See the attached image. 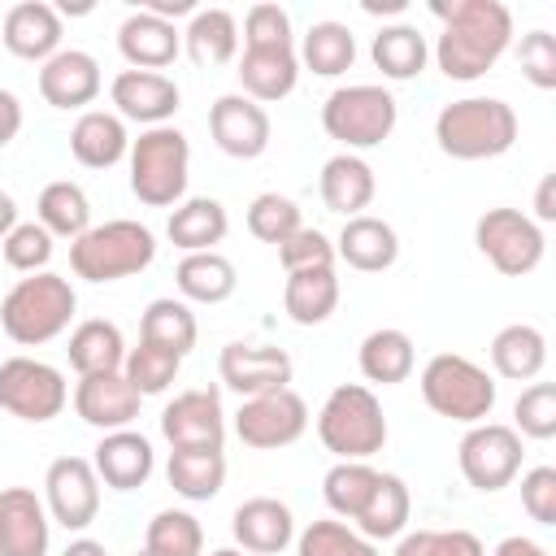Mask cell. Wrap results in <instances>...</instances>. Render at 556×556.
Instances as JSON below:
<instances>
[{
    "mask_svg": "<svg viewBox=\"0 0 556 556\" xmlns=\"http://www.w3.org/2000/svg\"><path fill=\"white\" fill-rule=\"evenodd\" d=\"M43 508L65 530H87L100 513V478L87 456H56L43 473Z\"/></svg>",
    "mask_w": 556,
    "mask_h": 556,
    "instance_id": "4fadbf2b",
    "label": "cell"
},
{
    "mask_svg": "<svg viewBox=\"0 0 556 556\" xmlns=\"http://www.w3.org/2000/svg\"><path fill=\"white\" fill-rule=\"evenodd\" d=\"M161 434H165L169 452L222 447L226 443V413H222L217 387H195V391L174 395L165 404V413H161Z\"/></svg>",
    "mask_w": 556,
    "mask_h": 556,
    "instance_id": "5bb4252c",
    "label": "cell"
},
{
    "mask_svg": "<svg viewBox=\"0 0 556 556\" xmlns=\"http://www.w3.org/2000/svg\"><path fill=\"white\" fill-rule=\"evenodd\" d=\"M91 469L104 486L113 491H135L152 478L156 469V452H152V439L139 434V430H109L100 443H96V456H91Z\"/></svg>",
    "mask_w": 556,
    "mask_h": 556,
    "instance_id": "ffe728a7",
    "label": "cell"
},
{
    "mask_svg": "<svg viewBox=\"0 0 556 556\" xmlns=\"http://www.w3.org/2000/svg\"><path fill=\"white\" fill-rule=\"evenodd\" d=\"M70 152L87 169H113L130 152L126 122L117 113H109V109H87L70 130Z\"/></svg>",
    "mask_w": 556,
    "mask_h": 556,
    "instance_id": "4316f807",
    "label": "cell"
},
{
    "mask_svg": "<svg viewBox=\"0 0 556 556\" xmlns=\"http://www.w3.org/2000/svg\"><path fill=\"white\" fill-rule=\"evenodd\" d=\"M430 9L443 22L434 61L452 83L482 78L513 48V13L500 0H452V4H430Z\"/></svg>",
    "mask_w": 556,
    "mask_h": 556,
    "instance_id": "6da1fadb",
    "label": "cell"
},
{
    "mask_svg": "<svg viewBox=\"0 0 556 556\" xmlns=\"http://www.w3.org/2000/svg\"><path fill=\"white\" fill-rule=\"evenodd\" d=\"M156 261V235L143 222L117 217L104 226H91L70 243V265L87 282H117Z\"/></svg>",
    "mask_w": 556,
    "mask_h": 556,
    "instance_id": "8992f818",
    "label": "cell"
},
{
    "mask_svg": "<svg viewBox=\"0 0 556 556\" xmlns=\"http://www.w3.org/2000/svg\"><path fill=\"white\" fill-rule=\"evenodd\" d=\"M139 404L143 395L126 382V374H91V378H78L74 387V413L96 426V430H126L135 417H139Z\"/></svg>",
    "mask_w": 556,
    "mask_h": 556,
    "instance_id": "d6986e66",
    "label": "cell"
},
{
    "mask_svg": "<svg viewBox=\"0 0 556 556\" xmlns=\"http://www.w3.org/2000/svg\"><path fill=\"white\" fill-rule=\"evenodd\" d=\"M182 48L200 70L226 65L239 52V26L226 9H195L187 30H182Z\"/></svg>",
    "mask_w": 556,
    "mask_h": 556,
    "instance_id": "d6a6232c",
    "label": "cell"
},
{
    "mask_svg": "<svg viewBox=\"0 0 556 556\" xmlns=\"http://www.w3.org/2000/svg\"><path fill=\"white\" fill-rule=\"evenodd\" d=\"M374 486H378V469H374L369 460H339V465H330L326 478H321L326 508H330L334 517H343V521H356V517H361V508L369 504Z\"/></svg>",
    "mask_w": 556,
    "mask_h": 556,
    "instance_id": "b9f144b4",
    "label": "cell"
},
{
    "mask_svg": "<svg viewBox=\"0 0 556 556\" xmlns=\"http://www.w3.org/2000/svg\"><path fill=\"white\" fill-rule=\"evenodd\" d=\"M334 256L348 261L361 274H382L400 256V235H395L391 222H382L374 213H361V217H348L343 222V230L334 239Z\"/></svg>",
    "mask_w": 556,
    "mask_h": 556,
    "instance_id": "d4e9b609",
    "label": "cell"
},
{
    "mask_svg": "<svg viewBox=\"0 0 556 556\" xmlns=\"http://www.w3.org/2000/svg\"><path fill=\"white\" fill-rule=\"evenodd\" d=\"M521 434L504 421H478L456 447V465L473 491H504L521 473Z\"/></svg>",
    "mask_w": 556,
    "mask_h": 556,
    "instance_id": "8fae6325",
    "label": "cell"
},
{
    "mask_svg": "<svg viewBox=\"0 0 556 556\" xmlns=\"http://www.w3.org/2000/svg\"><path fill=\"white\" fill-rule=\"evenodd\" d=\"M135 556H152V552H135Z\"/></svg>",
    "mask_w": 556,
    "mask_h": 556,
    "instance_id": "e7e4bbea",
    "label": "cell"
},
{
    "mask_svg": "<svg viewBox=\"0 0 556 556\" xmlns=\"http://www.w3.org/2000/svg\"><path fill=\"white\" fill-rule=\"evenodd\" d=\"M22 130V100L0 87V148H9Z\"/></svg>",
    "mask_w": 556,
    "mask_h": 556,
    "instance_id": "11a10c76",
    "label": "cell"
},
{
    "mask_svg": "<svg viewBox=\"0 0 556 556\" xmlns=\"http://www.w3.org/2000/svg\"><path fill=\"white\" fill-rule=\"evenodd\" d=\"M395 556H486L473 530H404Z\"/></svg>",
    "mask_w": 556,
    "mask_h": 556,
    "instance_id": "7dc6e473",
    "label": "cell"
},
{
    "mask_svg": "<svg viewBox=\"0 0 556 556\" xmlns=\"http://www.w3.org/2000/svg\"><path fill=\"white\" fill-rule=\"evenodd\" d=\"M521 508L539 526H556V469L552 465H534L521 473Z\"/></svg>",
    "mask_w": 556,
    "mask_h": 556,
    "instance_id": "db71d44e",
    "label": "cell"
},
{
    "mask_svg": "<svg viewBox=\"0 0 556 556\" xmlns=\"http://www.w3.org/2000/svg\"><path fill=\"white\" fill-rule=\"evenodd\" d=\"M374 191H378V178H374V169H369L365 156L339 152V156H330V161L321 165V204H326L330 213H339V217H361V213L369 208Z\"/></svg>",
    "mask_w": 556,
    "mask_h": 556,
    "instance_id": "83f0119b",
    "label": "cell"
},
{
    "mask_svg": "<svg viewBox=\"0 0 556 556\" xmlns=\"http://www.w3.org/2000/svg\"><path fill=\"white\" fill-rule=\"evenodd\" d=\"M295 556H378V547L343 521H308L295 534Z\"/></svg>",
    "mask_w": 556,
    "mask_h": 556,
    "instance_id": "f6af8a7d",
    "label": "cell"
},
{
    "mask_svg": "<svg viewBox=\"0 0 556 556\" xmlns=\"http://www.w3.org/2000/svg\"><path fill=\"white\" fill-rule=\"evenodd\" d=\"M491 365L508 382H530L547 365V339L530 321H513L491 339Z\"/></svg>",
    "mask_w": 556,
    "mask_h": 556,
    "instance_id": "4dcf8cb0",
    "label": "cell"
},
{
    "mask_svg": "<svg viewBox=\"0 0 556 556\" xmlns=\"http://www.w3.org/2000/svg\"><path fill=\"white\" fill-rule=\"evenodd\" d=\"M434 143L452 161H491L517 143V113L495 96H465L439 109Z\"/></svg>",
    "mask_w": 556,
    "mask_h": 556,
    "instance_id": "7a4b0ae2",
    "label": "cell"
},
{
    "mask_svg": "<svg viewBox=\"0 0 556 556\" xmlns=\"http://www.w3.org/2000/svg\"><path fill=\"white\" fill-rule=\"evenodd\" d=\"M513 430L526 439H552L556 434V387L552 382H530L517 404H513Z\"/></svg>",
    "mask_w": 556,
    "mask_h": 556,
    "instance_id": "681fc988",
    "label": "cell"
},
{
    "mask_svg": "<svg viewBox=\"0 0 556 556\" xmlns=\"http://www.w3.org/2000/svg\"><path fill=\"white\" fill-rule=\"evenodd\" d=\"M404 0H387V4H365V13H400Z\"/></svg>",
    "mask_w": 556,
    "mask_h": 556,
    "instance_id": "6125c7cd",
    "label": "cell"
},
{
    "mask_svg": "<svg viewBox=\"0 0 556 556\" xmlns=\"http://www.w3.org/2000/svg\"><path fill=\"white\" fill-rule=\"evenodd\" d=\"M35 213H39V226H43L52 239H70V243H74L78 235L91 230V200H87V191H83L78 182H70V178L48 182V187L39 191Z\"/></svg>",
    "mask_w": 556,
    "mask_h": 556,
    "instance_id": "74e56055",
    "label": "cell"
},
{
    "mask_svg": "<svg viewBox=\"0 0 556 556\" xmlns=\"http://www.w3.org/2000/svg\"><path fill=\"white\" fill-rule=\"evenodd\" d=\"M217 374L235 395L252 400V395L291 387L295 365L282 348H269V343H226L217 356Z\"/></svg>",
    "mask_w": 556,
    "mask_h": 556,
    "instance_id": "2e32d148",
    "label": "cell"
},
{
    "mask_svg": "<svg viewBox=\"0 0 556 556\" xmlns=\"http://www.w3.org/2000/svg\"><path fill=\"white\" fill-rule=\"evenodd\" d=\"M174 282H178L182 300H191V304H222L235 295L239 274L222 252H187L174 269Z\"/></svg>",
    "mask_w": 556,
    "mask_h": 556,
    "instance_id": "e575fe53",
    "label": "cell"
},
{
    "mask_svg": "<svg viewBox=\"0 0 556 556\" xmlns=\"http://www.w3.org/2000/svg\"><path fill=\"white\" fill-rule=\"evenodd\" d=\"M243 48H295L291 13L282 4H252L243 17Z\"/></svg>",
    "mask_w": 556,
    "mask_h": 556,
    "instance_id": "f907efd6",
    "label": "cell"
},
{
    "mask_svg": "<svg viewBox=\"0 0 556 556\" xmlns=\"http://www.w3.org/2000/svg\"><path fill=\"white\" fill-rule=\"evenodd\" d=\"M208 135H213V143H217L226 156H235V161H256V156L269 148L274 126H269L265 104L248 100L243 91H230V96H217V100H213V109H208Z\"/></svg>",
    "mask_w": 556,
    "mask_h": 556,
    "instance_id": "9a60e30c",
    "label": "cell"
},
{
    "mask_svg": "<svg viewBox=\"0 0 556 556\" xmlns=\"http://www.w3.org/2000/svg\"><path fill=\"white\" fill-rule=\"evenodd\" d=\"M52 517L30 486L0 491V556H48Z\"/></svg>",
    "mask_w": 556,
    "mask_h": 556,
    "instance_id": "ac0fdd59",
    "label": "cell"
},
{
    "mask_svg": "<svg viewBox=\"0 0 556 556\" xmlns=\"http://www.w3.org/2000/svg\"><path fill=\"white\" fill-rule=\"evenodd\" d=\"M552 191H556V174H547V178L539 182V195H534V217H539V222H552V217H556Z\"/></svg>",
    "mask_w": 556,
    "mask_h": 556,
    "instance_id": "6f0895ef",
    "label": "cell"
},
{
    "mask_svg": "<svg viewBox=\"0 0 556 556\" xmlns=\"http://www.w3.org/2000/svg\"><path fill=\"white\" fill-rule=\"evenodd\" d=\"M517 65H521V74H526L539 91H552V87H556V39H552L547 30L521 35V43H517Z\"/></svg>",
    "mask_w": 556,
    "mask_h": 556,
    "instance_id": "816d5d0a",
    "label": "cell"
},
{
    "mask_svg": "<svg viewBox=\"0 0 556 556\" xmlns=\"http://www.w3.org/2000/svg\"><path fill=\"white\" fill-rule=\"evenodd\" d=\"M70 365L78 369V378H91V374H117L122 361H126V339L113 321L104 317H87L74 326L70 334Z\"/></svg>",
    "mask_w": 556,
    "mask_h": 556,
    "instance_id": "1f68e13d",
    "label": "cell"
},
{
    "mask_svg": "<svg viewBox=\"0 0 556 556\" xmlns=\"http://www.w3.org/2000/svg\"><path fill=\"white\" fill-rule=\"evenodd\" d=\"M117 52L126 56L130 70H165L178 61L182 52V30L148 9H135L122 26H117Z\"/></svg>",
    "mask_w": 556,
    "mask_h": 556,
    "instance_id": "7402d4cb",
    "label": "cell"
},
{
    "mask_svg": "<svg viewBox=\"0 0 556 556\" xmlns=\"http://www.w3.org/2000/svg\"><path fill=\"white\" fill-rule=\"evenodd\" d=\"M70 404L65 374L35 356H9L0 361V408L17 421H52Z\"/></svg>",
    "mask_w": 556,
    "mask_h": 556,
    "instance_id": "30bf717a",
    "label": "cell"
},
{
    "mask_svg": "<svg viewBox=\"0 0 556 556\" xmlns=\"http://www.w3.org/2000/svg\"><path fill=\"white\" fill-rule=\"evenodd\" d=\"M0 39H4V48L13 56L43 65L48 56L61 52V13L52 4H43V0H22V4H13L4 13Z\"/></svg>",
    "mask_w": 556,
    "mask_h": 556,
    "instance_id": "cb8c5ba5",
    "label": "cell"
},
{
    "mask_svg": "<svg viewBox=\"0 0 556 556\" xmlns=\"http://www.w3.org/2000/svg\"><path fill=\"white\" fill-rule=\"evenodd\" d=\"M421 400L447 421L478 426L495 408V378L460 352H439L421 369Z\"/></svg>",
    "mask_w": 556,
    "mask_h": 556,
    "instance_id": "52a82bcc",
    "label": "cell"
},
{
    "mask_svg": "<svg viewBox=\"0 0 556 556\" xmlns=\"http://www.w3.org/2000/svg\"><path fill=\"white\" fill-rule=\"evenodd\" d=\"M282 308L295 326H321L334 308H339V278L334 265H317V269H291L287 287H282Z\"/></svg>",
    "mask_w": 556,
    "mask_h": 556,
    "instance_id": "f546056e",
    "label": "cell"
},
{
    "mask_svg": "<svg viewBox=\"0 0 556 556\" xmlns=\"http://www.w3.org/2000/svg\"><path fill=\"white\" fill-rule=\"evenodd\" d=\"M230 534L248 556H274L295 539V517L282 500L274 495H252L235 508L230 517Z\"/></svg>",
    "mask_w": 556,
    "mask_h": 556,
    "instance_id": "603a6c76",
    "label": "cell"
},
{
    "mask_svg": "<svg viewBox=\"0 0 556 556\" xmlns=\"http://www.w3.org/2000/svg\"><path fill=\"white\" fill-rule=\"evenodd\" d=\"M109 100L117 104L122 122H139V126H169V117L182 104L178 83L156 70H122L109 83Z\"/></svg>",
    "mask_w": 556,
    "mask_h": 556,
    "instance_id": "e0dca14e",
    "label": "cell"
},
{
    "mask_svg": "<svg viewBox=\"0 0 556 556\" xmlns=\"http://www.w3.org/2000/svg\"><path fill=\"white\" fill-rule=\"evenodd\" d=\"M165 478H169V486L182 500H213L222 491V482H226V456H222V447H182V452H169Z\"/></svg>",
    "mask_w": 556,
    "mask_h": 556,
    "instance_id": "f35d334b",
    "label": "cell"
},
{
    "mask_svg": "<svg viewBox=\"0 0 556 556\" xmlns=\"http://www.w3.org/2000/svg\"><path fill=\"white\" fill-rule=\"evenodd\" d=\"M369 56H374V65L382 70V78H391V83H408V78H417V74L426 70V61H430V43H426V35H421L417 26L395 22V26H382V30L374 35Z\"/></svg>",
    "mask_w": 556,
    "mask_h": 556,
    "instance_id": "836d02e7",
    "label": "cell"
},
{
    "mask_svg": "<svg viewBox=\"0 0 556 556\" xmlns=\"http://www.w3.org/2000/svg\"><path fill=\"white\" fill-rule=\"evenodd\" d=\"M295 56H300V65L313 70L317 78H339V74H348L352 61H356V39H352V30H348L343 22H313V26L304 30Z\"/></svg>",
    "mask_w": 556,
    "mask_h": 556,
    "instance_id": "ab89813d",
    "label": "cell"
},
{
    "mask_svg": "<svg viewBox=\"0 0 556 556\" xmlns=\"http://www.w3.org/2000/svg\"><path fill=\"white\" fill-rule=\"evenodd\" d=\"M304 430H308V404H304L291 387L252 395V400H243L239 413H235V434H239V443H248V447H256V452L287 447V443H295Z\"/></svg>",
    "mask_w": 556,
    "mask_h": 556,
    "instance_id": "7c38bea8",
    "label": "cell"
},
{
    "mask_svg": "<svg viewBox=\"0 0 556 556\" xmlns=\"http://www.w3.org/2000/svg\"><path fill=\"white\" fill-rule=\"evenodd\" d=\"M400 104L382 83H348L334 87L321 104V126L330 139L343 143V152H365L378 148L395 130Z\"/></svg>",
    "mask_w": 556,
    "mask_h": 556,
    "instance_id": "ba28073f",
    "label": "cell"
},
{
    "mask_svg": "<svg viewBox=\"0 0 556 556\" xmlns=\"http://www.w3.org/2000/svg\"><path fill=\"white\" fill-rule=\"evenodd\" d=\"M130 191L148 208L182 204L191 178V143L178 126H148L130 139Z\"/></svg>",
    "mask_w": 556,
    "mask_h": 556,
    "instance_id": "277c9868",
    "label": "cell"
},
{
    "mask_svg": "<svg viewBox=\"0 0 556 556\" xmlns=\"http://www.w3.org/2000/svg\"><path fill=\"white\" fill-rule=\"evenodd\" d=\"M195 313L187 308V300H174V295H161L143 308V321H139V339L143 343H156L174 356H187L195 348Z\"/></svg>",
    "mask_w": 556,
    "mask_h": 556,
    "instance_id": "60d3db41",
    "label": "cell"
},
{
    "mask_svg": "<svg viewBox=\"0 0 556 556\" xmlns=\"http://www.w3.org/2000/svg\"><path fill=\"white\" fill-rule=\"evenodd\" d=\"M278 261H282V269H287V274H291V269H317V265H334V243H330L321 230L300 226L291 239H282V243H278Z\"/></svg>",
    "mask_w": 556,
    "mask_h": 556,
    "instance_id": "f5cc1de1",
    "label": "cell"
},
{
    "mask_svg": "<svg viewBox=\"0 0 556 556\" xmlns=\"http://www.w3.org/2000/svg\"><path fill=\"white\" fill-rule=\"evenodd\" d=\"M208 556H248L243 547H217V552H208Z\"/></svg>",
    "mask_w": 556,
    "mask_h": 556,
    "instance_id": "be15d7a7",
    "label": "cell"
},
{
    "mask_svg": "<svg viewBox=\"0 0 556 556\" xmlns=\"http://www.w3.org/2000/svg\"><path fill=\"white\" fill-rule=\"evenodd\" d=\"M473 243L504 278H526L530 269H539V261L547 252L539 222L526 217L521 208H486L473 226Z\"/></svg>",
    "mask_w": 556,
    "mask_h": 556,
    "instance_id": "9c48e42d",
    "label": "cell"
},
{
    "mask_svg": "<svg viewBox=\"0 0 556 556\" xmlns=\"http://www.w3.org/2000/svg\"><path fill=\"white\" fill-rule=\"evenodd\" d=\"M143 552L152 556H200L204 552V530L191 513L182 508H161L152 521H148V534H143Z\"/></svg>",
    "mask_w": 556,
    "mask_h": 556,
    "instance_id": "7bdbcfd3",
    "label": "cell"
},
{
    "mask_svg": "<svg viewBox=\"0 0 556 556\" xmlns=\"http://www.w3.org/2000/svg\"><path fill=\"white\" fill-rule=\"evenodd\" d=\"M408 517H413V495H408L404 478L378 473V486L356 517V534H365L369 543L374 539H400L408 530Z\"/></svg>",
    "mask_w": 556,
    "mask_h": 556,
    "instance_id": "8d00e7d4",
    "label": "cell"
},
{
    "mask_svg": "<svg viewBox=\"0 0 556 556\" xmlns=\"http://www.w3.org/2000/svg\"><path fill=\"white\" fill-rule=\"evenodd\" d=\"M17 226V200L9 195V191H0V243H4V235Z\"/></svg>",
    "mask_w": 556,
    "mask_h": 556,
    "instance_id": "91938a15",
    "label": "cell"
},
{
    "mask_svg": "<svg viewBox=\"0 0 556 556\" xmlns=\"http://www.w3.org/2000/svg\"><path fill=\"white\" fill-rule=\"evenodd\" d=\"M0 252H4V265L9 269H17V274H43L48 261H52V235L39 222H17L4 235Z\"/></svg>",
    "mask_w": 556,
    "mask_h": 556,
    "instance_id": "c3c4849f",
    "label": "cell"
},
{
    "mask_svg": "<svg viewBox=\"0 0 556 556\" xmlns=\"http://www.w3.org/2000/svg\"><path fill=\"white\" fill-rule=\"evenodd\" d=\"M226 230H230V217H226L222 200H213V195H191V200L174 204V213L165 222V235L174 248H182V256L213 252V243H222Z\"/></svg>",
    "mask_w": 556,
    "mask_h": 556,
    "instance_id": "f1b7e54d",
    "label": "cell"
},
{
    "mask_svg": "<svg viewBox=\"0 0 556 556\" xmlns=\"http://www.w3.org/2000/svg\"><path fill=\"white\" fill-rule=\"evenodd\" d=\"M491 556H552L543 543H534V539H526V534H508V539H500L495 543V552Z\"/></svg>",
    "mask_w": 556,
    "mask_h": 556,
    "instance_id": "9f6ffc18",
    "label": "cell"
},
{
    "mask_svg": "<svg viewBox=\"0 0 556 556\" xmlns=\"http://www.w3.org/2000/svg\"><path fill=\"white\" fill-rule=\"evenodd\" d=\"M178 365H182V356H174V352H165V348L139 339V348L126 352L122 374H126V382H130L139 395H161V391L178 378Z\"/></svg>",
    "mask_w": 556,
    "mask_h": 556,
    "instance_id": "ee69618b",
    "label": "cell"
},
{
    "mask_svg": "<svg viewBox=\"0 0 556 556\" xmlns=\"http://www.w3.org/2000/svg\"><path fill=\"white\" fill-rule=\"evenodd\" d=\"M39 96L52 109H87L100 96V61L83 48H61L39 65Z\"/></svg>",
    "mask_w": 556,
    "mask_h": 556,
    "instance_id": "44dd1931",
    "label": "cell"
},
{
    "mask_svg": "<svg viewBox=\"0 0 556 556\" xmlns=\"http://www.w3.org/2000/svg\"><path fill=\"white\" fill-rule=\"evenodd\" d=\"M235 74H239L248 100L274 104V100H287L295 91V83H300V56H295V48H243Z\"/></svg>",
    "mask_w": 556,
    "mask_h": 556,
    "instance_id": "484cf974",
    "label": "cell"
},
{
    "mask_svg": "<svg viewBox=\"0 0 556 556\" xmlns=\"http://www.w3.org/2000/svg\"><path fill=\"white\" fill-rule=\"evenodd\" d=\"M317 439L339 460H369L374 452H382L387 417H382L378 395L361 382H339L317 413Z\"/></svg>",
    "mask_w": 556,
    "mask_h": 556,
    "instance_id": "5b68a950",
    "label": "cell"
},
{
    "mask_svg": "<svg viewBox=\"0 0 556 556\" xmlns=\"http://www.w3.org/2000/svg\"><path fill=\"white\" fill-rule=\"evenodd\" d=\"M74 308H78V295L70 278L43 269L9 287V295L0 300V330L22 348H39L65 334V326L74 321Z\"/></svg>",
    "mask_w": 556,
    "mask_h": 556,
    "instance_id": "3957f363",
    "label": "cell"
},
{
    "mask_svg": "<svg viewBox=\"0 0 556 556\" xmlns=\"http://www.w3.org/2000/svg\"><path fill=\"white\" fill-rule=\"evenodd\" d=\"M148 13H156V17L174 22V17H182V13H195V4H191V0H152V4H148Z\"/></svg>",
    "mask_w": 556,
    "mask_h": 556,
    "instance_id": "680465c9",
    "label": "cell"
},
{
    "mask_svg": "<svg viewBox=\"0 0 556 556\" xmlns=\"http://www.w3.org/2000/svg\"><path fill=\"white\" fill-rule=\"evenodd\" d=\"M356 365L369 382H382V387H395L413 374L417 365V352H413V339L395 326H382V330H369L361 339V352H356Z\"/></svg>",
    "mask_w": 556,
    "mask_h": 556,
    "instance_id": "d590c367",
    "label": "cell"
},
{
    "mask_svg": "<svg viewBox=\"0 0 556 556\" xmlns=\"http://www.w3.org/2000/svg\"><path fill=\"white\" fill-rule=\"evenodd\" d=\"M61 556H109V552H104V543H96V539H74Z\"/></svg>",
    "mask_w": 556,
    "mask_h": 556,
    "instance_id": "94428289",
    "label": "cell"
},
{
    "mask_svg": "<svg viewBox=\"0 0 556 556\" xmlns=\"http://www.w3.org/2000/svg\"><path fill=\"white\" fill-rule=\"evenodd\" d=\"M300 204L291 195H278V191H261L252 204H248V230L261 239V243H282L300 230Z\"/></svg>",
    "mask_w": 556,
    "mask_h": 556,
    "instance_id": "bcb514c9",
    "label": "cell"
}]
</instances>
